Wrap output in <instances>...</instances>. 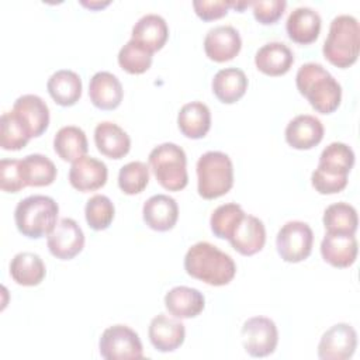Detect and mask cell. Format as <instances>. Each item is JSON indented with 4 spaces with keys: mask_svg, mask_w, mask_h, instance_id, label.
Instances as JSON below:
<instances>
[{
    "mask_svg": "<svg viewBox=\"0 0 360 360\" xmlns=\"http://www.w3.org/2000/svg\"><path fill=\"white\" fill-rule=\"evenodd\" d=\"M184 269L188 276L215 287L231 283L236 274L233 259L210 242H197L187 250Z\"/></svg>",
    "mask_w": 360,
    "mask_h": 360,
    "instance_id": "cell-1",
    "label": "cell"
},
{
    "mask_svg": "<svg viewBox=\"0 0 360 360\" xmlns=\"http://www.w3.org/2000/svg\"><path fill=\"white\" fill-rule=\"evenodd\" d=\"M295 84L300 94L321 114H330L340 105L342 87L321 63L301 65L295 75Z\"/></svg>",
    "mask_w": 360,
    "mask_h": 360,
    "instance_id": "cell-2",
    "label": "cell"
},
{
    "mask_svg": "<svg viewBox=\"0 0 360 360\" xmlns=\"http://www.w3.org/2000/svg\"><path fill=\"white\" fill-rule=\"evenodd\" d=\"M323 56L336 68L352 66L360 52V27L356 17L340 14L330 22L322 48Z\"/></svg>",
    "mask_w": 360,
    "mask_h": 360,
    "instance_id": "cell-3",
    "label": "cell"
},
{
    "mask_svg": "<svg viewBox=\"0 0 360 360\" xmlns=\"http://www.w3.org/2000/svg\"><path fill=\"white\" fill-rule=\"evenodd\" d=\"M58 214L59 205L52 197L35 194L18 201L14 210V221L20 233L38 239L55 228Z\"/></svg>",
    "mask_w": 360,
    "mask_h": 360,
    "instance_id": "cell-4",
    "label": "cell"
},
{
    "mask_svg": "<svg viewBox=\"0 0 360 360\" xmlns=\"http://www.w3.org/2000/svg\"><path fill=\"white\" fill-rule=\"evenodd\" d=\"M197 191L205 200L226 194L233 186V165L229 156L219 150L202 153L197 160Z\"/></svg>",
    "mask_w": 360,
    "mask_h": 360,
    "instance_id": "cell-5",
    "label": "cell"
},
{
    "mask_svg": "<svg viewBox=\"0 0 360 360\" xmlns=\"http://www.w3.org/2000/svg\"><path fill=\"white\" fill-rule=\"evenodd\" d=\"M149 166L159 184L169 191L183 190L188 183L187 156L181 146L165 142L149 153Z\"/></svg>",
    "mask_w": 360,
    "mask_h": 360,
    "instance_id": "cell-6",
    "label": "cell"
},
{
    "mask_svg": "<svg viewBox=\"0 0 360 360\" xmlns=\"http://www.w3.org/2000/svg\"><path fill=\"white\" fill-rule=\"evenodd\" d=\"M314 232L307 222L288 221L277 232L276 246L280 257L288 263L305 260L312 250Z\"/></svg>",
    "mask_w": 360,
    "mask_h": 360,
    "instance_id": "cell-7",
    "label": "cell"
},
{
    "mask_svg": "<svg viewBox=\"0 0 360 360\" xmlns=\"http://www.w3.org/2000/svg\"><path fill=\"white\" fill-rule=\"evenodd\" d=\"M101 357L107 360L142 359L143 349L135 330L127 325L108 326L98 342Z\"/></svg>",
    "mask_w": 360,
    "mask_h": 360,
    "instance_id": "cell-8",
    "label": "cell"
},
{
    "mask_svg": "<svg viewBox=\"0 0 360 360\" xmlns=\"http://www.w3.org/2000/svg\"><path fill=\"white\" fill-rule=\"evenodd\" d=\"M278 330L276 323L266 316H252L242 326V343L252 357H266L276 350Z\"/></svg>",
    "mask_w": 360,
    "mask_h": 360,
    "instance_id": "cell-9",
    "label": "cell"
},
{
    "mask_svg": "<svg viewBox=\"0 0 360 360\" xmlns=\"http://www.w3.org/2000/svg\"><path fill=\"white\" fill-rule=\"evenodd\" d=\"M46 245L52 256L60 260H70L84 246V233L72 218H62L48 233Z\"/></svg>",
    "mask_w": 360,
    "mask_h": 360,
    "instance_id": "cell-10",
    "label": "cell"
},
{
    "mask_svg": "<svg viewBox=\"0 0 360 360\" xmlns=\"http://www.w3.org/2000/svg\"><path fill=\"white\" fill-rule=\"evenodd\" d=\"M357 346V333L349 323H336L329 328L318 345V357L322 360L350 359Z\"/></svg>",
    "mask_w": 360,
    "mask_h": 360,
    "instance_id": "cell-11",
    "label": "cell"
},
{
    "mask_svg": "<svg viewBox=\"0 0 360 360\" xmlns=\"http://www.w3.org/2000/svg\"><path fill=\"white\" fill-rule=\"evenodd\" d=\"M13 114L24 127L30 138L42 135L49 125V108L37 94L20 96L13 105Z\"/></svg>",
    "mask_w": 360,
    "mask_h": 360,
    "instance_id": "cell-12",
    "label": "cell"
},
{
    "mask_svg": "<svg viewBox=\"0 0 360 360\" xmlns=\"http://www.w3.org/2000/svg\"><path fill=\"white\" fill-rule=\"evenodd\" d=\"M228 240L231 246L240 255L252 256L263 249L266 242V228L259 218L245 214L232 231Z\"/></svg>",
    "mask_w": 360,
    "mask_h": 360,
    "instance_id": "cell-13",
    "label": "cell"
},
{
    "mask_svg": "<svg viewBox=\"0 0 360 360\" xmlns=\"http://www.w3.org/2000/svg\"><path fill=\"white\" fill-rule=\"evenodd\" d=\"M242 48L239 32L232 25H218L205 34L204 51L214 62H226L233 59Z\"/></svg>",
    "mask_w": 360,
    "mask_h": 360,
    "instance_id": "cell-14",
    "label": "cell"
},
{
    "mask_svg": "<svg viewBox=\"0 0 360 360\" xmlns=\"http://www.w3.org/2000/svg\"><path fill=\"white\" fill-rule=\"evenodd\" d=\"M107 176L108 170L104 162L84 155L72 163L69 183L73 188L82 193L94 191L107 183Z\"/></svg>",
    "mask_w": 360,
    "mask_h": 360,
    "instance_id": "cell-15",
    "label": "cell"
},
{
    "mask_svg": "<svg viewBox=\"0 0 360 360\" xmlns=\"http://www.w3.org/2000/svg\"><path fill=\"white\" fill-rule=\"evenodd\" d=\"M148 335L156 350L167 353L174 352L183 345L186 338V328L180 321L165 314H159L150 321Z\"/></svg>",
    "mask_w": 360,
    "mask_h": 360,
    "instance_id": "cell-16",
    "label": "cell"
},
{
    "mask_svg": "<svg viewBox=\"0 0 360 360\" xmlns=\"http://www.w3.org/2000/svg\"><path fill=\"white\" fill-rule=\"evenodd\" d=\"M145 224L159 232L172 229L179 218V205L173 197L166 194H155L149 197L142 207Z\"/></svg>",
    "mask_w": 360,
    "mask_h": 360,
    "instance_id": "cell-17",
    "label": "cell"
},
{
    "mask_svg": "<svg viewBox=\"0 0 360 360\" xmlns=\"http://www.w3.org/2000/svg\"><path fill=\"white\" fill-rule=\"evenodd\" d=\"M323 138V125L319 118L301 114L294 117L285 127V141L294 149H311Z\"/></svg>",
    "mask_w": 360,
    "mask_h": 360,
    "instance_id": "cell-18",
    "label": "cell"
},
{
    "mask_svg": "<svg viewBox=\"0 0 360 360\" xmlns=\"http://www.w3.org/2000/svg\"><path fill=\"white\" fill-rule=\"evenodd\" d=\"M321 15L316 10L311 7H297L294 8L287 21H285V30L288 34V38L297 44L308 45L316 41L321 32Z\"/></svg>",
    "mask_w": 360,
    "mask_h": 360,
    "instance_id": "cell-19",
    "label": "cell"
},
{
    "mask_svg": "<svg viewBox=\"0 0 360 360\" xmlns=\"http://www.w3.org/2000/svg\"><path fill=\"white\" fill-rule=\"evenodd\" d=\"M89 97L94 107L100 110H114L122 101V84L115 75L104 70L97 72L90 79Z\"/></svg>",
    "mask_w": 360,
    "mask_h": 360,
    "instance_id": "cell-20",
    "label": "cell"
},
{
    "mask_svg": "<svg viewBox=\"0 0 360 360\" xmlns=\"http://www.w3.org/2000/svg\"><path fill=\"white\" fill-rule=\"evenodd\" d=\"M321 255L333 267H349L357 257V239L354 235L326 232L321 242Z\"/></svg>",
    "mask_w": 360,
    "mask_h": 360,
    "instance_id": "cell-21",
    "label": "cell"
},
{
    "mask_svg": "<svg viewBox=\"0 0 360 360\" xmlns=\"http://www.w3.org/2000/svg\"><path fill=\"white\" fill-rule=\"evenodd\" d=\"M135 42L143 46L150 53L163 48L169 38V27L165 18L159 14H145L142 15L135 25L132 27L131 32Z\"/></svg>",
    "mask_w": 360,
    "mask_h": 360,
    "instance_id": "cell-22",
    "label": "cell"
},
{
    "mask_svg": "<svg viewBox=\"0 0 360 360\" xmlns=\"http://www.w3.org/2000/svg\"><path fill=\"white\" fill-rule=\"evenodd\" d=\"M165 307L174 318H194L202 312L205 300L202 292L187 285H177L165 295Z\"/></svg>",
    "mask_w": 360,
    "mask_h": 360,
    "instance_id": "cell-23",
    "label": "cell"
},
{
    "mask_svg": "<svg viewBox=\"0 0 360 360\" xmlns=\"http://www.w3.org/2000/svg\"><path fill=\"white\" fill-rule=\"evenodd\" d=\"M255 63L256 68L267 76H281L291 69L294 55L283 42H267L257 49Z\"/></svg>",
    "mask_w": 360,
    "mask_h": 360,
    "instance_id": "cell-24",
    "label": "cell"
},
{
    "mask_svg": "<svg viewBox=\"0 0 360 360\" xmlns=\"http://www.w3.org/2000/svg\"><path fill=\"white\" fill-rule=\"evenodd\" d=\"M94 142L98 152L110 159H121L131 149L128 134L111 121L97 124L94 129Z\"/></svg>",
    "mask_w": 360,
    "mask_h": 360,
    "instance_id": "cell-25",
    "label": "cell"
},
{
    "mask_svg": "<svg viewBox=\"0 0 360 360\" xmlns=\"http://www.w3.org/2000/svg\"><path fill=\"white\" fill-rule=\"evenodd\" d=\"M46 89L56 104L70 107L76 104L82 96V79L73 70L60 69L48 79Z\"/></svg>",
    "mask_w": 360,
    "mask_h": 360,
    "instance_id": "cell-26",
    "label": "cell"
},
{
    "mask_svg": "<svg viewBox=\"0 0 360 360\" xmlns=\"http://www.w3.org/2000/svg\"><path fill=\"white\" fill-rule=\"evenodd\" d=\"M177 125L180 132L187 138H204L211 128L210 108L201 101H191L184 104L179 111Z\"/></svg>",
    "mask_w": 360,
    "mask_h": 360,
    "instance_id": "cell-27",
    "label": "cell"
},
{
    "mask_svg": "<svg viewBox=\"0 0 360 360\" xmlns=\"http://www.w3.org/2000/svg\"><path fill=\"white\" fill-rule=\"evenodd\" d=\"M248 89V77L243 70L238 68H225L215 73L212 79V93L215 97L225 103H236Z\"/></svg>",
    "mask_w": 360,
    "mask_h": 360,
    "instance_id": "cell-28",
    "label": "cell"
},
{
    "mask_svg": "<svg viewBox=\"0 0 360 360\" xmlns=\"http://www.w3.org/2000/svg\"><path fill=\"white\" fill-rule=\"evenodd\" d=\"M45 274V263L37 253L20 252L10 262V276L20 285H38Z\"/></svg>",
    "mask_w": 360,
    "mask_h": 360,
    "instance_id": "cell-29",
    "label": "cell"
},
{
    "mask_svg": "<svg viewBox=\"0 0 360 360\" xmlns=\"http://www.w3.org/2000/svg\"><path fill=\"white\" fill-rule=\"evenodd\" d=\"M53 149L65 162H75L84 156L89 149L86 134L76 125L62 127L53 138Z\"/></svg>",
    "mask_w": 360,
    "mask_h": 360,
    "instance_id": "cell-30",
    "label": "cell"
},
{
    "mask_svg": "<svg viewBox=\"0 0 360 360\" xmlns=\"http://www.w3.org/2000/svg\"><path fill=\"white\" fill-rule=\"evenodd\" d=\"M20 169L25 186L44 187L52 184L56 179L55 163L41 153H32L22 158L20 160Z\"/></svg>",
    "mask_w": 360,
    "mask_h": 360,
    "instance_id": "cell-31",
    "label": "cell"
},
{
    "mask_svg": "<svg viewBox=\"0 0 360 360\" xmlns=\"http://www.w3.org/2000/svg\"><path fill=\"white\" fill-rule=\"evenodd\" d=\"M353 165V149L343 142H332L322 150L319 156L318 169L335 176H347Z\"/></svg>",
    "mask_w": 360,
    "mask_h": 360,
    "instance_id": "cell-32",
    "label": "cell"
},
{
    "mask_svg": "<svg viewBox=\"0 0 360 360\" xmlns=\"http://www.w3.org/2000/svg\"><path fill=\"white\" fill-rule=\"evenodd\" d=\"M322 221L326 232L342 235H354L359 224L356 208L343 201L326 207Z\"/></svg>",
    "mask_w": 360,
    "mask_h": 360,
    "instance_id": "cell-33",
    "label": "cell"
},
{
    "mask_svg": "<svg viewBox=\"0 0 360 360\" xmlns=\"http://www.w3.org/2000/svg\"><path fill=\"white\" fill-rule=\"evenodd\" d=\"M243 215L245 211L236 202H228L217 207L210 218V226L212 233L217 238L228 239Z\"/></svg>",
    "mask_w": 360,
    "mask_h": 360,
    "instance_id": "cell-34",
    "label": "cell"
},
{
    "mask_svg": "<svg viewBox=\"0 0 360 360\" xmlns=\"http://www.w3.org/2000/svg\"><path fill=\"white\" fill-rule=\"evenodd\" d=\"M149 183V166L141 160L129 162L120 169L118 187L128 195L142 193Z\"/></svg>",
    "mask_w": 360,
    "mask_h": 360,
    "instance_id": "cell-35",
    "label": "cell"
},
{
    "mask_svg": "<svg viewBox=\"0 0 360 360\" xmlns=\"http://www.w3.org/2000/svg\"><path fill=\"white\" fill-rule=\"evenodd\" d=\"M114 204L103 194H96L90 197L84 207V215L89 226L94 231L107 229L114 219Z\"/></svg>",
    "mask_w": 360,
    "mask_h": 360,
    "instance_id": "cell-36",
    "label": "cell"
},
{
    "mask_svg": "<svg viewBox=\"0 0 360 360\" xmlns=\"http://www.w3.org/2000/svg\"><path fill=\"white\" fill-rule=\"evenodd\" d=\"M152 55L134 39H129L118 52V65L131 75H141L152 65Z\"/></svg>",
    "mask_w": 360,
    "mask_h": 360,
    "instance_id": "cell-37",
    "label": "cell"
},
{
    "mask_svg": "<svg viewBox=\"0 0 360 360\" xmlns=\"http://www.w3.org/2000/svg\"><path fill=\"white\" fill-rule=\"evenodd\" d=\"M30 135L15 118L13 111H7L0 118V146L4 150H20L28 141Z\"/></svg>",
    "mask_w": 360,
    "mask_h": 360,
    "instance_id": "cell-38",
    "label": "cell"
},
{
    "mask_svg": "<svg viewBox=\"0 0 360 360\" xmlns=\"http://www.w3.org/2000/svg\"><path fill=\"white\" fill-rule=\"evenodd\" d=\"M25 186L18 159L0 160V188L6 193H18Z\"/></svg>",
    "mask_w": 360,
    "mask_h": 360,
    "instance_id": "cell-39",
    "label": "cell"
},
{
    "mask_svg": "<svg viewBox=\"0 0 360 360\" xmlns=\"http://www.w3.org/2000/svg\"><path fill=\"white\" fill-rule=\"evenodd\" d=\"M253 15L260 24H274L284 13L287 1L284 0H259L250 1Z\"/></svg>",
    "mask_w": 360,
    "mask_h": 360,
    "instance_id": "cell-40",
    "label": "cell"
},
{
    "mask_svg": "<svg viewBox=\"0 0 360 360\" xmlns=\"http://www.w3.org/2000/svg\"><path fill=\"white\" fill-rule=\"evenodd\" d=\"M311 183L314 188L321 194H336L347 186V176L329 174L316 167L312 172Z\"/></svg>",
    "mask_w": 360,
    "mask_h": 360,
    "instance_id": "cell-41",
    "label": "cell"
},
{
    "mask_svg": "<svg viewBox=\"0 0 360 360\" xmlns=\"http://www.w3.org/2000/svg\"><path fill=\"white\" fill-rule=\"evenodd\" d=\"M193 7L195 14L204 20H218L224 15H226L228 10L231 8V1L225 0H195L193 1Z\"/></svg>",
    "mask_w": 360,
    "mask_h": 360,
    "instance_id": "cell-42",
    "label": "cell"
},
{
    "mask_svg": "<svg viewBox=\"0 0 360 360\" xmlns=\"http://www.w3.org/2000/svg\"><path fill=\"white\" fill-rule=\"evenodd\" d=\"M84 7H89V8H91V10H97V8H103V7H105V6H108L110 4V1H104V3H101V1H80Z\"/></svg>",
    "mask_w": 360,
    "mask_h": 360,
    "instance_id": "cell-43",
    "label": "cell"
}]
</instances>
